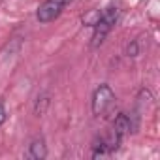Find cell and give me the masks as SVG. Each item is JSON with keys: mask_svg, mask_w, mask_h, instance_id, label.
Returning <instances> with one entry per match:
<instances>
[{"mask_svg": "<svg viewBox=\"0 0 160 160\" xmlns=\"http://www.w3.org/2000/svg\"><path fill=\"white\" fill-rule=\"evenodd\" d=\"M6 119H8V111H6V106H4V102L0 100V126H2V124L6 122Z\"/></svg>", "mask_w": 160, "mask_h": 160, "instance_id": "5b68a950", "label": "cell"}, {"mask_svg": "<svg viewBox=\"0 0 160 160\" xmlns=\"http://www.w3.org/2000/svg\"><path fill=\"white\" fill-rule=\"evenodd\" d=\"M119 15H121V12H119L117 6H108V8H104V10L98 13L96 21L92 23L91 49H98V47L106 42V38L109 36V32H111V30L115 28V25L119 23Z\"/></svg>", "mask_w": 160, "mask_h": 160, "instance_id": "6da1fadb", "label": "cell"}, {"mask_svg": "<svg viewBox=\"0 0 160 160\" xmlns=\"http://www.w3.org/2000/svg\"><path fill=\"white\" fill-rule=\"evenodd\" d=\"M25 156L30 158V160H43V158H47V143H45V138L42 134L30 138V141L27 145V151H25Z\"/></svg>", "mask_w": 160, "mask_h": 160, "instance_id": "277c9868", "label": "cell"}, {"mask_svg": "<svg viewBox=\"0 0 160 160\" xmlns=\"http://www.w3.org/2000/svg\"><path fill=\"white\" fill-rule=\"evenodd\" d=\"M73 2V0H43V2L40 4L38 12H36V19L38 23L42 25H47V23H53L57 21L62 12Z\"/></svg>", "mask_w": 160, "mask_h": 160, "instance_id": "3957f363", "label": "cell"}, {"mask_svg": "<svg viewBox=\"0 0 160 160\" xmlns=\"http://www.w3.org/2000/svg\"><path fill=\"white\" fill-rule=\"evenodd\" d=\"M91 108H92L94 117H98V119L100 117L108 119L113 115V111L117 108V96L108 83H102L94 89L92 98H91Z\"/></svg>", "mask_w": 160, "mask_h": 160, "instance_id": "7a4b0ae2", "label": "cell"}]
</instances>
